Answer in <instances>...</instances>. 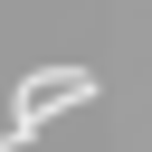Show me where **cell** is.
<instances>
[{"mask_svg": "<svg viewBox=\"0 0 152 152\" xmlns=\"http://www.w3.org/2000/svg\"><path fill=\"white\" fill-rule=\"evenodd\" d=\"M66 104H95V76H86V66H66V76H19V114H10V124L38 133V124L66 114Z\"/></svg>", "mask_w": 152, "mask_h": 152, "instance_id": "obj_1", "label": "cell"}]
</instances>
